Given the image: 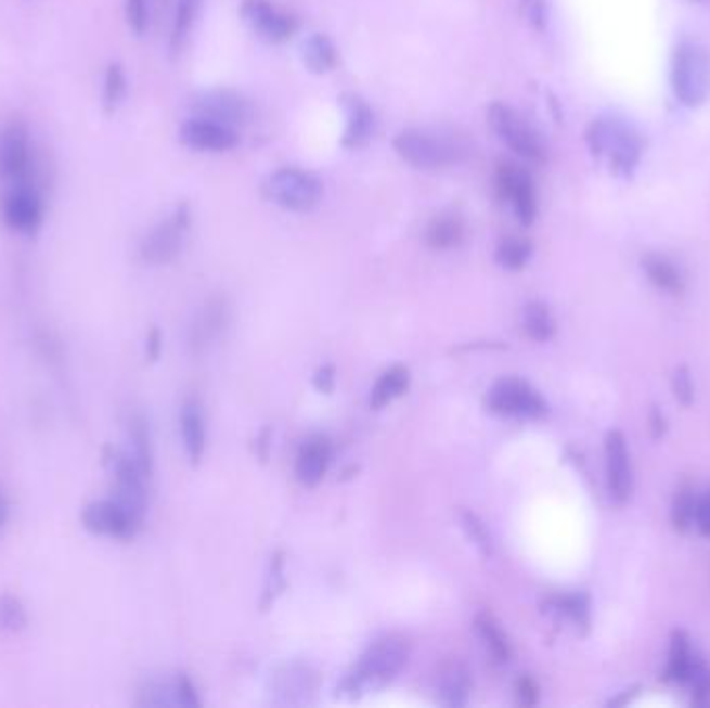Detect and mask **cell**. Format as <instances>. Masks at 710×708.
I'll use <instances>...</instances> for the list:
<instances>
[{
  "label": "cell",
  "mask_w": 710,
  "mask_h": 708,
  "mask_svg": "<svg viewBox=\"0 0 710 708\" xmlns=\"http://www.w3.org/2000/svg\"><path fill=\"white\" fill-rule=\"evenodd\" d=\"M410 646L399 635H387L376 640L358 665L345 678L337 692L349 698H358L367 692H376L397 678V673L408 665Z\"/></svg>",
  "instance_id": "6da1fadb"
},
{
  "label": "cell",
  "mask_w": 710,
  "mask_h": 708,
  "mask_svg": "<svg viewBox=\"0 0 710 708\" xmlns=\"http://www.w3.org/2000/svg\"><path fill=\"white\" fill-rule=\"evenodd\" d=\"M590 152L603 160L615 175H630L637 167L644 140L630 123L617 117H601L586 131Z\"/></svg>",
  "instance_id": "7a4b0ae2"
},
{
  "label": "cell",
  "mask_w": 710,
  "mask_h": 708,
  "mask_svg": "<svg viewBox=\"0 0 710 708\" xmlns=\"http://www.w3.org/2000/svg\"><path fill=\"white\" fill-rule=\"evenodd\" d=\"M673 94L687 108L705 104L710 96V56L696 42H682L671 61Z\"/></svg>",
  "instance_id": "3957f363"
},
{
  "label": "cell",
  "mask_w": 710,
  "mask_h": 708,
  "mask_svg": "<svg viewBox=\"0 0 710 708\" xmlns=\"http://www.w3.org/2000/svg\"><path fill=\"white\" fill-rule=\"evenodd\" d=\"M395 152L417 169H444L462 160L457 142L424 129H405L395 138Z\"/></svg>",
  "instance_id": "277c9868"
},
{
  "label": "cell",
  "mask_w": 710,
  "mask_h": 708,
  "mask_svg": "<svg viewBox=\"0 0 710 708\" xmlns=\"http://www.w3.org/2000/svg\"><path fill=\"white\" fill-rule=\"evenodd\" d=\"M264 196L276 206L294 213L314 208L322 197V183L312 172L285 167L269 175L264 181Z\"/></svg>",
  "instance_id": "5b68a950"
},
{
  "label": "cell",
  "mask_w": 710,
  "mask_h": 708,
  "mask_svg": "<svg viewBox=\"0 0 710 708\" xmlns=\"http://www.w3.org/2000/svg\"><path fill=\"white\" fill-rule=\"evenodd\" d=\"M489 123L492 131L521 158L537 165H542L546 160V146L539 131L512 106L503 102H492L489 108Z\"/></svg>",
  "instance_id": "8992f818"
},
{
  "label": "cell",
  "mask_w": 710,
  "mask_h": 708,
  "mask_svg": "<svg viewBox=\"0 0 710 708\" xmlns=\"http://www.w3.org/2000/svg\"><path fill=\"white\" fill-rule=\"evenodd\" d=\"M104 464L113 478L115 499L133 513L140 522H144L147 505V478L142 467L131 458L129 451L122 449H106Z\"/></svg>",
  "instance_id": "52a82bcc"
},
{
  "label": "cell",
  "mask_w": 710,
  "mask_h": 708,
  "mask_svg": "<svg viewBox=\"0 0 710 708\" xmlns=\"http://www.w3.org/2000/svg\"><path fill=\"white\" fill-rule=\"evenodd\" d=\"M487 406L492 414L526 420H537L548 412L542 395L521 378H501L494 383L487 397Z\"/></svg>",
  "instance_id": "ba28073f"
},
{
  "label": "cell",
  "mask_w": 710,
  "mask_h": 708,
  "mask_svg": "<svg viewBox=\"0 0 710 708\" xmlns=\"http://www.w3.org/2000/svg\"><path fill=\"white\" fill-rule=\"evenodd\" d=\"M192 224V213L188 206H179L171 217L156 224L140 245V256L147 265H169L183 247L185 235Z\"/></svg>",
  "instance_id": "9c48e42d"
},
{
  "label": "cell",
  "mask_w": 710,
  "mask_h": 708,
  "mask_svg": "<svg viewBox=\"0 0 710 708\" xmlns=\"http://www.w3.org/2000/svg\"><path fill=\"white\" fill-rule=\"evenodd\" d=\"M81 524L88 532L96 537L115 538V540H131L138 535L144 522H140L115 497L99 499L88 503L81 510Z\"/></svg>",
  "instance_id": "30bf717a"
},
{
  "label": "cell",
  "mask_w": 710,
  "mask_h": 708,
  "mask_svg": "<svg viewBox=\"0 0 710 708\" xmlns=\"http://www.w3.org/2000/svg\"><path fill=\"white\" fill-rule=\"evenodd\" d=\"M496 192L512 204L519 222L524 224L534 222L539 204H537V190L530 172L524 171L514 163H501L496 169Z\"/></svg>",
  "instance_id": "8fae6325"
},
{
  "label": "cell",
  "mask_w": 710,
  "mask_h": 708,
  "mask_svg": "<svg viewBox=\"0 0 710 708\" xmlns=\"http://www.w3.org/2000/svg\"><path fill=\"white\" fill-rule=\"evenodd\" d=\"M31 175L29 133L22 121L9 123L0 133V177L11 185L27 183Z\"/></svg>",
  "instance_id": "7c38bea8"
},
{
  "label": "cell",
  "mask_w": 710,
  "mask_h": 708,
  "mask_svg": "<svg viewBox=\"0 0 710 708\" xmlns=\"http://www.w3.org/2000/svg\"><path fill=\"white\" fill-rule=\"evenodd\" d=\"M2 219L17 233H36L44 219L42 197L29 183L13 185L2 199Z\"/></svg>",
  "instance_id": "4fadbf2b"
},
{
  "label": "cell",
  "mask_w": 710,
  "mask_h": 708,
  "mask_svg": "<svg viewBox=\"0 0 710 708\" xmlns=\"http://www.w3.org/2000/svg\"><path fill=\"white\" fill-rule=\"evenodd\" d=\"M192 111L199 119L221 123L227 127L244 125L251 115L247 100L231 90H208L192 100Z\"/></svg>",
  "instance_id": "5bb4252c"
},
{
  "label": "cell",
  "mask_w": 710,
  "mask_h": 708,
  "mask_svg": "<svg viewBox=\"0 0 710 708\" xmlns=\"http://www.w3.org/2000/svg\"><path fill=\"white\" fill-rule=\"evenodd\" d=\"M242 15L269 42H285L297 29L294 17L279 11L270 0H244Z\"/></svg>",
  "instance_id": "9a60e30c"
},
{
  "label": "cell",
  "mask_w": 710,
  "mask_h": 708,
  "mask_svg": "<svg viewBox=\"0 0 710 708\" xmlns=\"http://www.w3.org/2000/svg\"><path fill=\"white\" fill-rule=\"evenodd\" d=\"M607 458V487L617 503L628 501L632 492V462L628 451V440L623 433L611 430L605 442Z\"/></svg>",
  "instance_id": "2e32d148"
},
{
  "label": "cell",
  "mask_w": 710,
  "mask_h": 708,
  "mask_svg": "<svg viewBox=\"0 0 710 708\" xmlns=\"http://www.w3.org/2000/svg\"><path fill=\"white\" fill-rule=\"evenodd\" d=\"M179 136L185 146L202 152H227L237 146V133L233 127L199 117L183 123Z\"/></svg>",
  "instance_id": "e0dca14e"
},
{
  "label": "cell",
  "mask_w": 710,
  "mask_h": 708,
  "mask_svg": "<svg viewBox=\"0 0 710 708\" xmlns=\"http://www.w3.org/2000/svg\"><path fill=\"white\" fill-rule=\"evenodd\" d=\"M229 322V308L227 301L217 297L206 301V306L199 310L192 329H190V345L194 351L206 349L210 343L221 337L224 326Z\"/></svg>",
  "instance_id": "ac0fdd59"
},
{
  "label": "cell",
  "mask_w": 710,
  "mask_h": 708,
  "mask_svg": "<svg viewBox=\"0 0 710 708\" xmlns=\"http://www.w3.org/2000/svg\"><path fill=\"white\" fill-rule=\"evenodd\" d=\"M331 464V447L322 437L308 439L295 460V476L304 487H317Z\"/></svg>",
  "instance_id": "d6986e66"
},
{
  "label": "cell",
  "mask_w": 710,
  "mask_h": 708,
  "mask_svg": "<svg viewBox=\"0 0 710 708\" xmlns=\"http://www.w3.org/2000/svg\"><path fill=\"white\" fill-rule=\"evenodd\" d=\"M179 424H181V439L190 462L199 464L206 449V420H204L202 403L194 397L185 399L179 415Z\"/></svg>",
  "instance_id": "ffe728a7"
},
{
  "label": "cell",
  "mask_w": 710,
  "mask_h": 708,
  "mask_svg": "<svg viewBox=\"0 0 710 708\" xmlns=\"http://www.w3.org/2000/svg\"><path fill=\"white\" fill-rule=\"evenodd\" d=\"M345 108H347V129H345L344 146L362 147L372 138L374 115L366 102L358 96H345Z\"/></svg>",
  "instance_id": "44dd1931"
},
{
  "label": "cell",
  "mask_w": 710,
  "mask_h": 708,
  "mask_svg": "<svg viewBox=\"0 0 710 708\" xmlns=\"http://www.w3.org/2000/svg\"><path fill=\"white\" fill-rule=\"evenodd\" d=\"M642 267H644V272L648 274L650 283L655 287H659L661 292L673 295L684 292V274H682V270L677 269V265L673 260H669L667 256L648 254L644 258Z\"/></svg>",
  "instance_id": "7402d4cb"
},
{
  "label": "cell",
  "mask_w": 710,
  "mask_h": 708,
  "mask_svg": "<svg viewBox=\"0 0 710 708\" xmlns=\"http://www.w3.org/2000/svg\"><path fill=\"white\" fill-rule=\"evenodd\" d=\"M127 437H129V453L131 458L142 467L147 478H152L154 472V451H152V437L147 428L146 417L142 414H133L127 422Z\"/></svg>",
  "instance_id": "603a6c76"
},
{
  "label": "cell",
  "mask_w": 710,
  "mask_h": 708,
  "mask_svg": "<svg viewBox=\"0 0 710 708\" xmlns=\"http://www.w3.org/2000/svg\"><path fill=\"white\" fill-rule=\"evenodd\" d=\"M472 692V680L466 667L460 662H453L442 669L439 678V694L442 705L447 707H464Z\"/></svg>",
  "instance_id": "cb8c5ba5"
},
{
  "label": "cell",
  "mask_w": 710,
  "mask_h": 708,
  "mask_svg": "<svg viewBox=\"0 0 710 708\" xmlns=\"http://www.w3.org/2000/svg\"><path fill=\"white\" fill-rule=\"evenodd\" d=\"M410 387V370L403 366H392L376 381L374 389L370 392V406L380 410L389 406L397 397H401Z\"/></svg>",
  "instance_id": "d4e9b609"
},
{
  "label": "cell",
  "mask_w": 710,
  "mask_h": 708,
  "mask_svg": "<svg viewBox=\"0 0 710 708\" xmlns=\"http://www.w3.org/2000/svg\"><path fill=\"white\" fill-rule=\"evenodd\" d=\"M476 632L480 635L482 644L487 646L490 657L494 662H509L512 659V646L507 635L503 634V630L499 628V623L494 621V617L490 613H480L476 617Z\"/></svg>",
  "instance_id": "484cf974"
},
{
  "label": "cell",
  "mask_w": 710,
  "mask_h": 708,
  "mask_svg": "<svg viewBox=\"0 0 710 708\" xmlns=\"http://www.w3.org/2000/svg\"><path fill=\"white\" fill-rule=\"evenodd\" d=\"M464 240V222L457 215H439L428 224L426 242L435 249H451Z\"/></svg>",
  "instance_id": "4316f807"
},
{
  "label": "cell",
  "mask_w": 710,
  "mask_h": 708,
  "mask_svg": "<svg viewBox=\"0 0 710 708\" xmlns=\"http://www.w3.org/2000/svg\"><path fill=\"white\" fill-rule=\"evenodd\" d=\"M694 657L689 640L684 632H675L671 638V651H669V665H667V678L677 684H687V678L694 669Z\"/></svg>",
  "instance_id": "83f0119b"
},
{
  "label": "cell",
  "mask_w": 710,
  "mask_h": 708,
  "mask_svg": "<svg viewBox=\"0 0 710 708\" xmlns=\"http://www.w3.org/2000/svg\"><path fill=\"white\" fill-rule=\"evenodd\" d=\"M29 623L24 601L17 594L2 592L0 594V635L13 638L24 634Z\"/></svg>",
  "instance_id": "f1b7e54d"
},
{
  "label": "cell",
  "mask_w": 710,
  "mask_h": 708,
  "mask_svg": "<svg viewBox=\"0 0 710 708\" xmlns=\"http://www.w3.org/2000/svg\"><path fill=\"white\" fill-rule=\"evenodd\" d=\"M304 61L310 72L314 74H328L337 65V49L331 42V38L314 34L306 44H304Z\"/></svg>",
  "instance_id": "f546056e"
},
{
  "label": "cell",
  "mask_w": 710,
  "mask_h": 708,
  "mask_svg": "<svg viewBox=\"0 0 710 708\" xmlns=\"http://www.w3.org/2000/svg\"><path fill=\"white\" fill-rule=\"evenodd\" d=\"M524 329L530 339L548 342L555 335V320L542 301H532L524 308Z\"/></svg>",
  "instance_id": "4dcf8cb0"
},
{
  "label": "cell",
  "mask_w": 710,
  "mask_h": 708,
  "mask_svg": "<svg viewBox=\"0 0 710 708\" xmlns=\"http://www.w3.org/2000/svg\"><path fill=\"white\" fill-rule=\"evenodd\" d=\"M532 256V244L524 237H505L496 252L494 258L503 269L519 270L526 267V262Z\"/></svg>",
  "instance_id": "1f68e13d"
},
{
  "label": "cell",
  "mask_w": 710,
  "mask_h": 708,
  "mask_svg": "<svg viewBox=\"0 0 710 708\" xmlns=\"http://www.w3.org/2000/svg\"><path fill=\"white\" fill-rule=\"evenodd\" d=\"M696 505H698L696 490L692 489L689 485L680 487L675 499H673V510H671V519H673V524H675L677 530L684 532L689 526H694Z\"/></svg>",
  "instance_id": "d6a6232c"
},
{
  "label": "cell",
  "mask_w": 710,
  "mask_h": 708,
  "mask_svg": "<svg viewBox=\"0 0 710 708\" xmlns=\"http://www.w3.org/2000/svg\"><path fill=\"white\" fill-rule=\"evenodd\" d=\"M202 0H177V13H175V24H172L171 44L172 49H181L185 42L197 11H199Z\"/></svg>",
  "instance_id": "836d02e7"
},
{
  "label": "cell",
  "mask_w": 710,
  "mask_h": 708,
  "mask_svg": "<svg viewBox=\"0 0 710 708\" xmlns=\"http://www.w3.org/2000/svg\"><path fill=\"white\" fill-rule=\"evenodd\" d=\"M125 94H127V77H125L121 65L113 63V65H108L106 75H104V94H102L104 108L108 113L117 111L122 99H125Z\"/></svg>",
  "instance_id": "e575fe53"
},
{
  "label": "cell",
  "mask_w": 710,
  "mask_h": 708,
  "mask_svg": "<svg viewBox=\"0 0 710 708\" xmlns=\"http://www.w3.org/2000/svg\"><path fill=\"white\" fill-rule=\"evenodd\" d=\"M555 607L559 613H564L565 617L573 619L580 626H584L589 621V601H586V596H580V594L561 596V598L555 601Z\"/></svg>",
  "instance_id": "d590c367"
},
{
  "label": "cell",
  "mask_w": 710,
  "mask_h": 708,
  "mask_svg": "<svg viewBox=\"0 0 710 708\" xmlns=\"http://www.w3.org/2000/svg\"><path fill=\"white\" fill-rule=\"evenodd\" d=\"M172 682H175V698H177V705L179 707H199L196 687H194L192 680L188 675L179 673V675L172 678Z\"/></svg>",
  "instance_id": "8d00e7d4"
},
{
  "label": "cell",
  "mask_w": 710,
  "mask_h": 708,
  "mask_svg": "<svg viewBox=\"0 0 710 708\" xmlns=\"http://www.w3.org/2000/svg\"><path fill=\"white\" fill-rule=\"evenodd\" d=\"M125 15L135 34H144L147 27V0H127Z\"/></svg>",
  "instance_id": "74e56055"
},
{
  "label": "cell",
  "mask_w": 710,
  "mask_h": 708,
  "mask_svg": "<svg viewBox=\"0 0 710 708\" xmlns=\"http://www.w3.org/2000/svg\"><path fill=\"white\" fill-rule=\"evenodd\" d=\"M464 526H466L467 535L469 538L485 551L489 553L490 551V540L485 526L478 522V517L474 513H464Z\"/></svg>",
  "instance_id": "f35d334b"
},
{
  "label": "cell",
  "mask_w": 710,
  "mask_h": 708,
  "mask_svg": "<svg viewBox=\"0 0 710 708\" xmlns=\"http://www.w3.org/2000/svg\"><path fill=\"white\" fill-rule=\"evenodd\" d=\"M524 15L528 22L534 25L537 29H542L546 25V2L544 0H521Z\"/></svg>",
  "instance_id": "ab89813d"
},
{
  "label": "cell",
  "mask_w": 710,
  "mask_h": 708,
  "mask_svg": "<svg viewBox=\"0 0 710 708\" xmlns=\"http://www.w3.org/2000/svg\"><path fill=\"white\" fill-rule=\"evenodd\" d=\"M673 391H675V397L682 401V403H692V397H694V387H692V378H689V372L686 368H680L673 376Z\"/></svg>",
  "instance_id": "60d3db41"
},
{
  "label": "cell",
  "mask_w": 710,
  "mask_h": 708,
  "mask_svg": "<svg viewBox=\"0 0 710 708\" xmlns=\"http://www.w3.org/2000/svg\"><path fill=\"white\" fill-rule=\"evenodd\" d=\"M694 524L698 526V530L710 537V489L705 494H698V505H696V519Z\"/></svg>",
  "instance_id": "b9f144b4"
},
{
  "label": "cell",
  "mask_w": 710,
  "mask_h": 708,
  "mask_svg": "<svg viewBox=\"0 0 710 708\" xmlns=\"http://www.w3.org/2000/svg\"><path fill=\"white\" fill-rule=\"evenodd\" d=\"M160 349H163V335L158 329H152L147 333L146 339V356L150 362H156L160 358Z\"/></svg>",
  "instance_id": "7bdbcfd3"
},
{
  "label": "cell",
  "mask_w": 710,
  "mask_h": 708,
  "mask_svg": "<svg viewBox=\"0 0 710 708\" xmlns=\"http://www.w3.org/2000/svg\"><path fill=\"white\" fill-rule=\"evenodd\" d=\"M517 694H519V700L524 703V705H534L537 703V698H539V687H537V684L532 682V680H521L519 684H517Z\"/></svg>",
  "instance_id": "ee69618b"
},
{
  "label": "cell",
  "mask_w": 710,
  "mask_h": 708,
  "mask_svg": "<svg viewBox=\"0 0 710 708\" xmlns=\"http://www.w3.org/2000/svg\"><path fill=\"white\" fill-rule=\"evenodd\" d=\"M333 385H335V372H333V368L324 366L322 370H319V374H317V387H319L320 391H333Z\"/></svg>",
  "instance_id": "f6af8a7d"
},
{
  "label": "cell",
  "mask_w": 710,
  "mask_h": 708,
  "mask_svg": "<svg viewBox=\"0 0 710 708\" xmlns=\"http://www.w3.org/2000/svg\"><path fill=\"white\" fill-rule=\"evenodd\" d=\"M7 522H9V501H7L4 492L0 490V530L4 528Z\"/></svg>",
  "instance_id": "bcb514c9"
},
{
  "label": "cell",
  "mask_w": 710,
  "mask_h": 708,
  "mask_svg": "<svg viewBox=\"0 0 710 708\" xmlns=\"http://www.w3.org/2000/svg\"><path fill=\"white\" fill-rule=\"evenodd\" d=\"M650 422H653V428H655V437L662 435V430H664V420L659 415V412H653Z\"/></svg>",
  "instance_id": "7dc6e473"
},
{
  "label": "cell",
  "mask_w": 710,
  "mask_h": 708,
  "mask_svg": "<svg viewBox=\"0 0 710 708\" xmlns=\"http://www.w3.org/2000/svg\"><path fill=\"white\" fill-rule=\"evenodd\" d=\"M696 2H700V0H696Z\"/></svg>",
  "instance_id": "c3c4849f"
}]
</instances>
